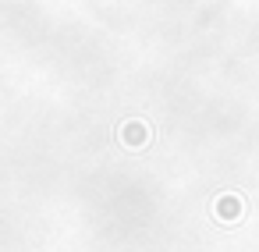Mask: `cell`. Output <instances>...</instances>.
Masks as SVG:
<instances>
[]
</instances>
